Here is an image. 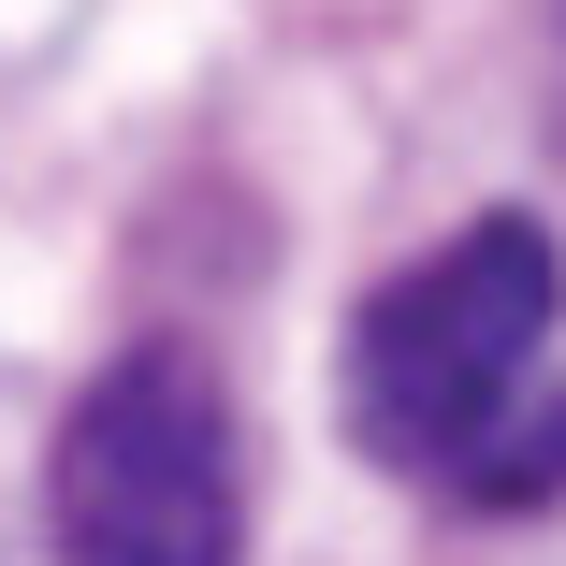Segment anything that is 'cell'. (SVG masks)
Returning a JSON list of instances; mask_svg holds the SVG:
<instances>
[{
    "instance_id": "6da1fadb",
    "label": "cell",
    "mask_w": 566,
    "mask_h": 566,
    "mask_svg": "<svg viewBox=\"0 0 566 566\" xmlns=\"http://www.w3.org/2000/svg\"><path fill=\"white\" fill-rule=\"evenodd\" d=\"M566 319V248L537 218H465L450 248H421L407 276H378L349 305V349H334V407L378 465L407 480H465V450L537 392V349Z\"/></svg>"
},
{
    "instance_id": "7a4b0ae2",
    "label": "cell",
    "mask_w": 566,
    "mask_h": 566,
    "mask_svg": "<svg viewBox=\"0 0 566 566\" xmlns=\"http://www.w3.org/2000/svg\"><path fill=\"white\" fill-rule=\"evenodd\" d=\"M59 566H233L248 552V436L203 349H117L44 450Z\"/></svg>"
},
{
    "instance_id": "3957f363",
    "label": "cell",
    "mask_w": 566,
    "mask_h": 566,
    "mask_svg": "<svg viewBox=\"0 0 566 566\" xmlns=\"http://www.w3.org/2000/svg\"><path fill=\"white\" fill-rule=\"evenodd\" d=\"M450 494H465V509H552V494H566V392H523V407L465 450Z\"/></svg>"
}]
</instances>
